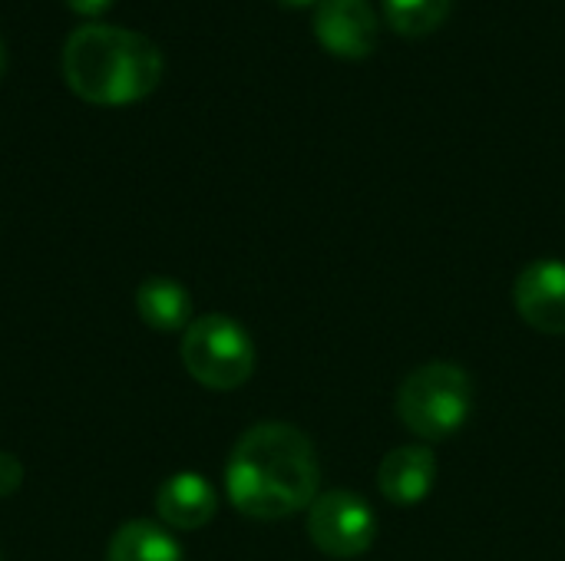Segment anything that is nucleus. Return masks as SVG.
Here are the masks:
<instances>
[{"label": "nucleus", "instance_id": "f8f14e48", "mask_svg": "<svg viewBox=\"0 0 565 561\" xmlns=\"http://www.w3.org/2000/svg\"><path fill=\"white\" fill-rule=\"evenodd\" d=\"M450 7L454 0H384V17L404 36H424L447 20Z\"/></svg>", "mask_w": 565, "mask_h": 561}, {"label": "nucleus", "instance_id": "4468645a", "mask_svg": "<svg viewBox=\"0 0 565 561\" xmlns=\"http://www.w3.org/2000/svg\"><path fill=\"white\" fill-rule=\"evenodd\" d=\"M70 10H76L79 17H99L113 7V0H66Z\"/></svg>", "mask_w": 565, "mask_h": 561}, {"label": "nucleus", "instance_id": "f03ea898", "mask_svg": "<svg viewBox=\"0 0 565 561\" xmlns=\"http://www.w3.org/2000/svg\"><path fill=\"white\" fill-rule=\"evenodd\" d=\"M159 46L126 26L86 23L66 36L63 76L93 106H129L146 99L162 79Z\"/></svg>", "mask_w": 565, "mask_h": 561}, {"label": "nucleus", "instance_id": "39448f33", "mask_svg": "<svg viewBox=\"0 0 565 561\" xmlns=\"http://www.w3.org/2000/svg\"><path fill=\"white\" fill-rule=\"evenodd\" d=\"M308 536L328 559H361L377 539V516L364 496L351 489H328L308 506Z\"/></svg>", "mask_w": 565, "mask_h": 561}, {"label": "nucleus", "instance_id": "6e6552de", "mask_svg": "<svg viewBox=\"0 0 565 561\" xmlns=\"http://www.w3.org/2000/svg\"><path fill=\"white\" fill-rule=\"evenodd\" d=\"M437 486V456L430 446H397L377 466V489L397 509L420 506Z\"/></svg>", "mask_w": 565, "mask_h": 561}, {"label": "nucleus", "instance_id": "9d476101", "mask_svg": "<svg viewBox=\"0 0 565 561\" xmlns=\"http://www.w3.org/2000/svg\"><path fill=\"white\" fill-rule=\"evenodd\" d=\"M136 311L146 327L162 331V334L185 331L195 321L192 298H189L185 284H179L172 278H146L136 288Z\"/></svg>", "mask_w": 565, "mask_h": 561}, {"label": "nucleus", "instance_id": "dca6fc26", "mask_svg": "<svg viewBox=\"0 0 565 561\" xmlns=\"http://www.w3.org/2000/svg\"><path fill=\"white\" fill-rule=\"evenodd\" d=\"M285 7H305V3H311V0H281Z\"/></svg>", "mask_w": 565, "mask_h": 561}, {"label": "nucleus", "instance_id": "423d86ee", "mask_svg": "<svg viewBox=\"0 0 565 561\" xmlns=\"http://www.w3.org/2000/svg\"><path fill=\"white\" fill-rule=\"evenodd\" d=\"M513 304L520 317L540 334H565V261H530L513 281Z\"/></svg>", "mask_w": 565, "mask_h": 561}, {"label": "nucleus", "instance_id": "1a4fd4ad", "mask_svg": "<svg viewBox=\"0 0 565 561\" xmlns=\"http://www.w3.org/2000/svg\"><path fill=\"white\" fill-rule=\"evenodd\" d=\"M218 493L202 473H175L156 489V516L166 529L195 532L215 519Z\"/></svg>", "mask_w": 565, "mask_h": 561}, {"label": "nucleus", "instance_id": "20e7f679", "mask_svg": "<svg viewBox=\"0 0 565 561\" xmlns=\"http://www.w3.org/2000/svg\"><path fill=\"white\" fill-rule=\"evenodd\" d=\"M179 357L189 377L209 390H238L255 374L252 334L228 314L195 317L182 331Z\"/></svg>", "mask_w": 565, "mask_h": 561}, {"label": "nucleus", "instance_id": "9b49d317", "mask_svg": "<svg viewBox=\"0 0 565 561\" xmlns=\"http://www.w3.org/2000/svg\"><path fill=\"white\" fill-rule=\"evenodd\" d=\"M106 561H182V546L162 522L132 519L113 532Z\"/></svg>", "mask_w": 565, "mask_h": 561}, {"label": "nucleus", "instance_id": "f257e3e1", "mask_svg": "<svg viewBox=\"0 0 565 561\" xmlns=\"http://www.w3.org/2000/svg\"><path fill=\"white\" fill-rule=\"evenodd\" d=\"M321 463L315 443L291 423H255L225 463L228 503L258 522H278L318 499Z\"/></svg>", "mask_w": 565, "mask_h": 561}, {"label": "nucleus", "instance_id": "7ed1b4c3", "mask_svg": "<svg viewBox=\"0 0 565 561\" xmlns=\"http://www.w3.org/2000/svg\"><path fill=\"white\" fill-rule=\"evenodd\" d=\"M473 380L460 364L430 360L401 380L397 417L414 436L440 443L467 427L473 413Z\"/></svg>", "mask_w": 565, "mask_h": 561}, {"label": "nucleus", "instance_id": "2eb2a0df", "mask_svg": "<svg viewBox=\"0 0 565 561\" xmlns=\"http://www.w3.org/2000/svg\"><path fill=\"white\" fill-rule=\"evenodd\" d=\"M3 66H7V50H3V40H0V76H3Z\"/></svg>", "mask_w": 565, "mask_h": 561}, {"label": "nucleus", "instance_id": "ddd939ff", "mask_svg": "<svg viewBox=\"0 0 565 561\" xmlns=\"http://www.w3.org/2000/svg\"><path fill=\"white\" fill-rule=\"evenodd\" d=\"M20 483H23V463L13 453L0 450V499L13 496L20 489Z\"/></svg>", "mask_w": 565, "mask_h": 561}, {"label": "nucleus", "instance_id": "0eeeda50", "mask_svg": "<svg viewBox=\"0 0 565 561\" xmlns=\"http://www.w3.org/2000/svg\"><path fill=\"white\" fill-rule=\"evenodd\" d=\"M315 33L338 56H367L377 46V10L367 0H318Z\"/></svg>", "mask_w": 565, "mask_h": 561}, {"label": "nucleus", "instance_id": "f3484780", "mask_svg": "<svg viewBox=\"0 0 565 561\" xmlns=\"http://www.w3.org/2000/svg\"><path fill=\"white\" fill-rule=\"evenodd\" d=\"M0 561H3V559H0Z\"/></svg>", "mask_w": 565, "mask_h": 561}]
</instances>
